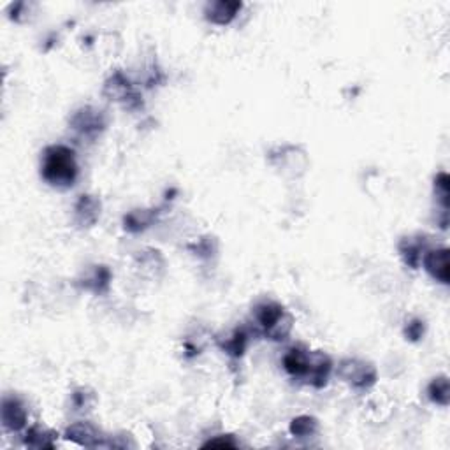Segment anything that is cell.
<instances>
[{"label": "cell", "instance_id": "cell-1", "mask_svg": "<svg viewBox=\"0 0 450 450\" xmlns=\"http://www.w3.org/2000/svg\"><path fill=\"white\" fill-rule=\"evenodd\" d=\"M44 181L57 188L73 187L77 178V164L74 151L70 148L55 144L44 150L43 167H40Z\"/></svg>", "mask_w": 450, "mask_h": 450}, {"label": "cell", "instance_id": "cell-2", "mask_svg": "<svg viewBox=\"0 0 450 450\" xmlns=\"http://www.w3.org/2000/svg\"><path fill=\"white\" fill-rule=\"evenodd\" d=\"M313 355L301 350V348H292V350L287 352V355L283 357V368H285L287 373L292 375V377L308 378L310 377L311 366H313Z\"/></svg>", "mask_w": 450, "mask_h": 450}, {"label": "cell", "instance_id": "cell-3", "mask_svg": "<svg viewBox=\"0 0 450 450\" xmlns=\"http://www.w3.org/2000/svg\"><path fill=\"white\" fill-rule=\"evenodd\" d=\"M257 320L262 327H266L267 333L273 336H282L280 331V320L283 319V308L276 303H264L257 306Z\"/></svg>", "mask_w": 450, "mask_h": 450}, {"label": "cell", "instance_id": "cell-4", "mask_svg": "<svg viewBox=\"0 0 450 450\" xmlns=\"http://www.w3.org/2000/svg\"><path fill=\"white\" fill-rule=\"evenodd\" d=\"M243 6L239 2H213V4H208L206 8V20L215 25H229L232 20L236 18L239 11H241Z\"/></svg>", "mask_w": 450, "mask_h": 450}, {"label": "cell", "instance_id": "cell-5", "mask_svg": "<svg viewBox=\"0 0 450 450\" xmlns=\"http://www.w3.org/2000/svg\"><path fill=\"white\" fill-rule=\"evenodd\" d=\"M341 375L347 382H350L354 387H368L375 382V371L368 364L357 363V361H348L343 363Z\"/></svg>", "mask_w": 450, "mask_h": 450}, {"label": "cell", "instance_id": "cell-6", "mask_svg": "<svg viewBox=\"0 0 450 450\" xmlns=\"http://www.w3.org/2000/svg\"><path fill=\"white\" fill-rule=\"evenodd\" d=\"M424 264L433 278L442 283H449V252L447 248L429 252L424 257Z\"/></svg>", "mask_w": 450, "mask_h": 450}, {"label": "cell", "instance_id": "cell-7", "mask_svg": "<svg viewBox=\"0 0 450 450\" xmlns=\"http://www.w3.org/2000/svg\"><path fill=\"white\" fill-rule=\"evenodd\" d=\"M73 125L76 130L83 132V134H97L104 127V120L100 113L90 110V107H84L80 113H76Z\"/></svg>", "mask_w": 450, "mask_h": 450}, {"label": "cell", "instance_id": "cell-8", "mask_svg": "<svg viewBox=\"0 0 450 450\" xmlns=\"http://www.w3.org/2000/svg\"><path fill=\"white\" fill-rule=\"evenodd\" d=\"M2 419H4L6 428L16 431V429L25 426L27 412L18 399H6L4 408H2Z\"/></svg>", "mask_w": 450, "mask_h": 450}, {"label": "cell", "instance_id": "cell-9", "mask_svg": "<svg viewBox=\"0 0 450 450\" xmlns=\"http://www.w3.org/2000/svg\"><path fill=\"white\" fill-rule=\"evenodd\" d=\"M99 209L100 204L96 199H92L90 195H83V197L80 199V202L76 204L77 222H80L81 225H84V227L92 225V223L99 218Z\"/></svg>", "mask_w": 450, "mask_h": 450}, {"label": "cell", "instance_id": "cell-10", "mask_svg": "<svg viewBox=\"0 0 450 450\" xmlns=\"http://www.w3.org/2000/svg\"><path fill=\"white\" fill-rule=\"evenodd\" d=\"M429 398L438 405H447L449 403V380L447 377H440L433 380L429 385Z\"/></svg>", "mask_w": 450, "mask_h": 450}, {"label": "cell", "instance_id": "cell-11", "mask_svg": "<svg viewBox=\"0 0 450 450\" xmlns=\"http://www.w3.org/2000/svg\"><path fill=\"white\" fill-rule=\"evenodd\" d=\"M401 253L407 260V264H410L412 267L419 266V260H421V245H414L412 239H407V241L401 243Z\"/></svg>", "mask_w": 450, "mask_h": 450}, {"label": "cell", "instance_id": "cell-12", "mask_svg": "<svg viewBox=\"0 0 450 450\" xmlns=\"http://www.w3.org/2000/svg\"><path fill=\"white\" fill-rule=\"evenodd\" d=\"M315 428H317V422H315L313 419L299 417L292 422V426H290V431H292L296 436H304V435H310V433H313Z\"/></svg>", "mask_w": 450, "mask_h": 450}, {"label": "cell", "instance_id": "cell-13", "mask_svg": "<svg viewBox=\"0 0 450 450\" xmlns=\"http://www.w3.org/2000/svg\"><path fill=\"white\" fill-rule=\"evenodd\" d=\"M246 347V336L243 333H236L234 338L227 343V350L234 355H241Z\"/></svg>", "mask_w": 450, "mask_h": 450}, {"label": "cell", "instance_id": "cell-14", "mask_svg": "<svg viewBox=\"0 0 450 450\" xmlns=\"http://www.w3.org/2000/svg\"><path fill=\"white\" fill-rule=\"evenodd\" d=\"M422 333H424V326H422L421 322H412L408 324L407 327V336L410 338V340H419V338L422 336Z\"/></svg>", "mask_w": 450, "mask_h": 450}, {"label": "cell", "instance_id": "cell-15", "mask_svg": "<svg viewBox=\"0 0 450 450\" xmlns=\"http://www.w3.org/2000/svg\"><path fill=\"white\" fill-rule=\"evenodd\" d=\"M234 447V443L232 442H227V440H225V442H223V440H213V442H209V443H206V447Z\"/></svg>", "mask_w": 450, "mask_h": 450}]
</instances>
